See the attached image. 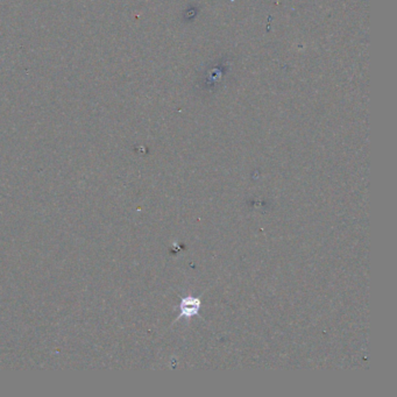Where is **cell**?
<instances>
[{"label":"cell","mask_w":397,"mask_h":397,"mask_svg":"<svg viewBox=\"0 0 397 397\" xmlns=\"http://www.w3.org/2000/svg\"><path fill=\"white\" fill-rule=\"evenodd\" d=\"M201 308V301L195 297H187L181 303V313L184 317H191L197 315Z\"/></svg>","instance_id":"obj_1"}]
</instances>
